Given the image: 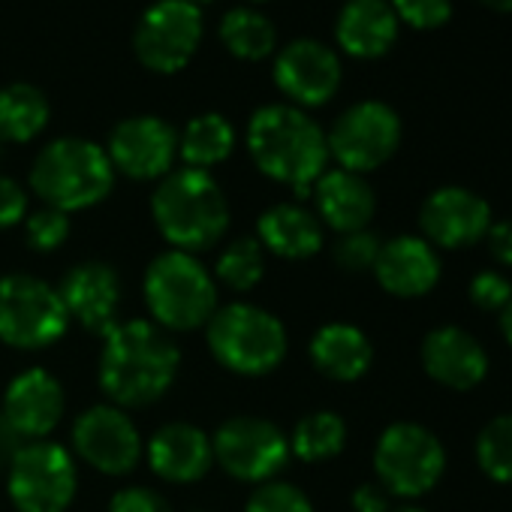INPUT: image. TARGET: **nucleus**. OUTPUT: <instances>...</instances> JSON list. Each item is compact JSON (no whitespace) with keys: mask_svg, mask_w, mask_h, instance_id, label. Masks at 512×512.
Wrapping results in <instances>:
<instances>
[{"mask_svg":"<svg viewBox=\"0 0 512 512\" xmlns=\"http://www.w3.org/2000/svg\"><path fill=\"white\" fill-rule=\"evenodd\" d=\"M181 353L169 332L151 320H127L103 335L100 386L115 407H148L169 392Z\"/></svg>","mask_w":512,"mask_h":512,"instance_id":"nucleus-1","label":"nucleus"},{"mask_svg":"<svg viewBox=\"0 0 512 512\" xmlns=\"http://www.w3.org/2000/svg\"><path fill=\"white\" fill-rule=\"evenodd\" d=\"M353 509L356 512H389V494L377 482H362L353 491Z\"/></svg>","mask_w":512,"mask_h":512,"instance_id":"nucleus-40","label":"nucleus"},{"mask_svg":"<svg viewBox=\"0 0 512 512\" xmlns=\"http://www.w3.org/2000/svg\"><path fill=\"white\" fill-rule=\"evenodd\" d=\"M374 275L380 287L398 299H416L437 287L440 281V260L434 247L416 235H398L380 247L374 263Z\"/></svg>","mask_w":512,"mask_h":512,"instance_id":"nucleus-19","label":"nucleus"},{"mask_svg":"<svg viewBox=\"0 0 512 512\" xmlns=\"http://www.w3.org/2000/svg\"><path fill=\"white\" fill-rule=\"evenodd\" d=\"M247 151L256 169L299 196H311L329 163L323 127L290 103H272L253 112L247 124Z\"/></svg>","mask_w":512,"mask_h":512,"instance_id":"nucleus-2","label":"nucleus"},{"mask_svg":"<svg viewBox=\"0 0 512 512\" xmlns=\"http://www.w3.org/2000/svg\"><path fill=\"white\" fill-rule=\"evenodd\" d=\"M10 500L19 512H67L79 473L73 455L52 440H34L10 458Z\"/></svg>","mask_w":512,"mask_h":512,"instance_id":"nucleus-8","label":"nucleus"},{"mask_svg":"<svg viewBox=\"0 0 512 512\" xmlns=\"http://www.w3.org/2000/svg\"><path fill=\"white\" fill-rule=\"evenodd\" d=\"M488 250L491 256L500 263V266H509L512 269V220H500V223H491L488 232Z\"/></svg>","mask_w":512,"mask_h":512,"instance_id":"nucleus-39","label":"nucleus"},{"mask_svg":"<svg viewBox=\"0 0 512 512\" xmlns=\"http://www.w3.org/2000/svg\"><path fill=\"white\" fill-rule=\"evenodd\" d=\"M470 302L482 311H503L512 302V284L497 272H479L470 281Z\"/></svg>","mask_w":512,"mask_h":512,"instance_id":"nucleus-36","label":"nucleus"},{"mask_svg":"<svg viewBox=\"0 0 512 512\" xmlns=\"http://www.w3.org/2000/svg\"><path fill=\"white\" fill-rule=\"evenodd\" d=\"M64 407L67 398L58 377L43 368H28L7 386L0 416L19 437L43 440L61 422Z\"/></svg>","mask_w":512,"mask_h":512,"instance_id":"nucleus-17","label":"nucleus"},{"mask_svg":"<svg viewBox=\"0 0 512 512\" xmlns=\"http://www.w3.org/2000/svg\"><path fill=\"white\" fill-rule=\"evenodd\" d=\"M52 118L49 97L28 82L0 88V145H22L46 130Z\"/></svg>","mask_w":512,"mask_h":512,"instance_id":"nucleus-26","label":"nucleus"},{"mask_svg":"<svg viewBox=\"0 0 512 512\" xmlns=\"http://www.w3.org/2000/svg\"><path fill=\"white\" fill-rule=\"evenodd\" d=\"M476 461L494 482H512V413L497 416L482 428Z\"/></svg>","mask_w":512,"mask_h":512,"instance_id":"nucleus-31","label":"nucleus"},{"mask_svg":"<svg viewBox=\"0 0 512 512\" xmlns=\"http://www.w3.org/2000/svg\"><path fill=\"white\" fill-rule=\"evenodd\" d=\"M500 332H503V338H506L509 347H512V302L500 311Z\"/></svg>","mask_w":512,"mask_h":512,"instance_id":"nucleus-41","label":"nucleus"},{"mask_svg":"<svg viewBox=\"0 0 512 512\" xmlns=\"http://www.w3.org/2000/svg\"><path fill=\"white\" fill-rule=\"evenodd\" d=\"M311 193H314L320 220L341 235L368 229L374 208H377V196L371 184L365 181V175H356L347 169H326L317 178Z\"/></svg>","mask_w":512,"mask_h":512,"instance_id":"nucleus-22","label":"nucleus"},{"mask_svg":"<svg viewBox=\"0 0 512 512\" xmlns=\"http://www.w3.org/2000/svg\"><path fill=\"white\" fill-rule=\"evenodd\" d=\"M202 43V13L187 0H157L133 34V49L142 67L160 76L184 70Z\"/></svg>","mask_w":512,"mask_h":512,"instance_id":"nucleus-11","label":"nucleus"},{"mask_svg":"<svg viewBox=\"0 0 512 512\" xmlns=\"http://www.w3.org/2000/svg\"><path fill=\"white\" fill-rule=\"evenodd\" d=\"M256 241L281 260H311L323 247V223L314 211L296 202H281L256 220Z\"/></svg>","mask_w":512,"mask_h":512,"instance_id":"nucleus-24","label":"nucleus"},{"mask_svg":"<svg viewBox=\"0 0 512 512\" xmlns=\"http://www.w3.org/2000/svg\"><path fill=\"white\" fill-rule=\"evenodd\" d=\"M374 350L362 329L350 323H329L311 338V362L320 374L338 383H353L371 368Z\"/></svg>","mask_w":512,"mask_h":512,"instance_id":"nucleus-25","label":"nucleus"},{"mask_svg":"<svg viewBox=\"0 0 512 512\" xmlns=\"http://www.w3.org/2000/svg\"><path fill=\"white\" fill-rule=\"evenodd\" d=\"M148 464L166 482H196L214 464L211 437L187 422H169L148 440Z\"/></svg>","mask_w":512,"mask_h":512,"instance_id":"nucleus-21","label":"nucleus"},{"mask_svg":"<svg viewBox=\"0 0 512 512\" xmlns=\"http://www.w3.org/2000/svg\"><path fill=\"white\" fill-rule=\"evenodd\" d=\"M392 512H425V509H416V506H401V509H392Z\"/></svg>","mask_w":512,"mask_h":512,"instance_id":"nucleus-43","label":"nucleus"},{"mask_svg":"<svg viewBox=\"0 0 512 512\" xmlns=\"http://www.w3.org/2000/svg\"><path fill=\"white\" fill-rule=\"evenodd\" d=\"M151 323L163 332H193L217 311V281L184 250H166L148 266L142 281Z\"/></svg>","mask_w":512,"mask_h":512,"instance_id":"nucleus-5","label":"nucleus"},{"mask_svg":"<svg viewBox=\"0 0 512 512\" xmlns=\"http://www.w3.org/2000/svg\"><path fill=\"white\" fill-rule=\"evenodd\" d=\"M73 446L82 461L106 476H124L142 461L139 428L115 404L88 407L73 425Z\"/></svg>","mask_w":512,"mask_h":512,"instance_id":"nucleus-13","label":"nucleus"},{"mask_svg":"<svg viewBox=\"0 0 512 512\" xmlns=\"http://www.w3.org/2000/svg\"><path fill=\"white\" fill-rule=\"evenodd\" d=\"M482 4L497 13H512V0H482Z\"/></svg>","mask_w":512,"mask_h":512,"instance_id":"nucleus-42","label":"nucleus"},{"mask_svg":"<svg viewBox=\"0 0 512 512\" xmlns=\"http://www.w3.org/2000/svg\"><path fill=\"white\" fill-rule=\"evenodd\" d=\"M106 154L115 175L121 172L133 181H160L172 172L178 157V133L157 115H136L115 124Z\"/></svg>","mask_w":512,"mask_h":512,"instance_id":"nucleus-15","label":"nucleus"},{"mask_svg":"<svg viewBox=\"0 0 512 512\" xmlns=\"http://www.w3.org/2000/svg\"><path fill=\"white\" fill-rule=\"evenodd\" d=\"M187 4H193V7H202V4H211V0H187Z\"/></svg>","mask_w":512,"mask_h":512,"instance_id":"nucleus-44","label":"nucleus"},{"mask_svg":"<svg viewBox=\"0 0 512 512\" xmlns=\"http://www.w3.org/2000/svg\"><path fill=\"white\" fill-rule=\"evenodd\" d=\"M389 7L398 22L419 31H434L452 16V0H389Z\"/></svg>","mask_w":512,"mask_h":512,"instance_id":"nucleus-35","label":"nucleus"},{"mask_svg":"<svg viewBox=\"0 0 512 512\" xmlns=\"http://www.w3.org/2000/svg\"><path fill=\"white\" fill-rule=\"evenodd\" d=\"M208 350L232 374L263 377L284 362L287 329L266 308L232 302L208 320Z\"/></svg>","mask_w":512,"mask_h":512,"instance_id":"nucleus-6","label":"nucleus"},{"mask_svg":"<svg viewBox=\"0 0 512 512\" xmlns=\"http://www.w3.org/2000/svg\"><path fill=\"white\" fill-rule=\"evenodd\" d=\"M329 157L338 160V169L371 172L383 166L401 145V118L392 106L380 100H362L350 106L326 133Z\"/></svg>","mask_w":512,"mask_h":512,"instance_id":"nucleus-12","label":"nucleus"},{"mask_svg":"<svg viewBox=\"0 0 512 512\" xmlns=\"http://www.w3.org/2000/svg\"><path fill=\"white\" fill-rule=\"evenodd\" d=\"M344 443H347L344 419L332 410H317V413H308L305 419H299V425L293 428L290 452L308 464H317V461L335 458L344 449Z\"/></svg>","mask_w":512,"mask_h":512,"instance_id":"nucleus-29","label":"nucleus"},{"mask_svg":"<svg viewBox=\"0 0 512 512\" xmlns=\"http://www.w3.org/2000/svg\"><path fill=\"white\" fill-rule=\"evenodd\" d=\"M217 34H220V43L229 49V55H235L241 61H263L278 46L275 25L269 22V16H263L253 7L229 10L220 22Z\"/></svg>","mask_w":512,"mask_h":512,"instance_id":"nucleus-28","label":"nucleus"},{"mask_svg":"<svg viewBox=\"0 0 512 512\" xmlns=\"http://www.w3.org/2000/svg\"><path fill=\"white\" fill-rule=\"evenodd\" d=\"M25 238L34 250L49 253L58 250L67 238H70V214L58 211V208H40L25 220Z\"/></svg>","mask_w":512,"mask_h":512,"instance_id":"nucleus-34","label":"nucleus"},{"mask_svg":"<svg viewBox=\"0 0 512 512\" xmlns=\"http://www.w3.org/2000/svg\"><path fill=\"white\" fill-rule=\"evenodd\" d=\"M398 25L389 0H347L335 22V40L353 58H383L398 40Z\"/></svg>","mask_w":512,"mask_h":512,"instance_id":"nucleus-23","label":"nucleus"},{"mask_svg":"<svg viewBox=\"0 0 512 512\" xmlns=\"http://www.w3.org/2000/svg\"><path fill=\"white\" fill-rule=\"evenodd\" d=\"M34 193L64 214L85 211L103 202L115 187V169L106 154L91 139L64 136L49 142L31 166Z\"/></svg>","mask_w":512,"mask_h":512,"instance_id":"nucleus-4","label":"nucleus"},{"mask_svg":"<svg viewBox=\"0 0 512 512\" xmlns=\"http://www.w3.org/2000/svg\"><path fill=\"white\" fill-rule=\"evenodd\" d=\"M419 223L428 244L467 247L485 238L491 226V208L479 193L467 187H440L425 199Z\"/></svg>","mask_w":512,"mask_h":512,"instance_id":"nucleus-18","label":"nucleus"},{"mask_svg":"<svg viewBox=\"0 0 512 512\" xmlns=\"http://www.w3.org/2000/svg\"><path fill=\"white\" fill-rule=\"evenodd\" d=\"M28 214V193L19 181L0 175V229L22 223Z\"/></svg>","mask_w":512,"mask_h":512,"instance_id":"nucleus-38","label":"nucleus"},{"mask_svg":"<svg viewBox=\"0 0 512 512\" xmlns=\"http://www.w3.org/2000/svg\"><path fill=\"white\" fill-rule=\"evenodd\" d=\"M58 296L70 320L82 323L94 335H106L118 326L121 278L109 263L88 260L70 269L58 287Z\"/></svg>","mask_w":512,"mask_h":512,"instance_id":"nucleus-16","label":"nucleus"},{"mask_svg":"<svg viewBox=\"0 0 512 512\" xmlns=\"http://www.w3.org/2000/svg\"><path fill=\"white\" fill-rule=\"evenodd\" d=\"M422 365L428 377L440 386L464 392L485 380L488 353L470 332L458 326H443L428 332V338L422 341Z\"/></svg>","mask_w":512,"mask_h":512,"instance_id":"nucleus-20","label":"nucleus"},{"mask_svg":"<svg viewBox=\"0 0 512 512\" xmlns=\"http://www.w3.org/2000/svg\"><path fill=\"white\" fill-rule=\"evenodd\" d=\"M232 151H235V127L217 112L190 118L184 133L178 136V154L190 169L208 172L211 166L223 163Z\"/></svg>","mask_w":512,"mask_h":512,"instance_id":"nucleus-27","label":"nucleus"},{"mask_svg":"<svg viewBox=\"0 0 512 512\" xmlns=\"http://www.w3.org/2000/svg\"><path fill=\"white\" fill-rule=\"evenodd\" d=\"M380 247L383 241L371 232V229H359V232H347L338 238L335 244V263L344 269V272H374V263L380 256Z\"/></svg>","mask_w":512,"mask_h":512,"instance_id":"nucleus-33","label":"nucleus"},{"mask_svg":"<svg viewBox=\"0 0 512 512\" xmlns=\"http://www.w3.org/2000/svg\"><path fill=\"white\" fill-rule=\"evenodd\" d=\"M266 275V250L256 238H235L217 256L214 281L232 293H247Z\"/></svg>","mask_w":512,"mask_h":512,"instance_id":"nucleus-30","label":"nucleus"},{"mask_svg":"<svg viewBox=\"0 0 512 512\" xmlns=\"http://www.w3.org/2000/svg\"><path fill=\"white\" fill-rule=\"evenodd\" d=\"M0 157H4V145H0Z\"/></svg>","mask_w":512,"mask_h":512,"instance_id":"nucleus-45","label":"nucleus"},{"mask_svg":"<svg viewBox=\"0 0 512 512\" xmlns=\"http://www.w3.org/2000/svg\"><path fill=\"white\" fill-rule=\"evenodd\" d=\"M446 467L443 443L416 422L389 425L374 449V470L380 485L401 497H419L431 491Z\"/></svg>","mask_w":512,"mask_h":512,"instance_id":"nucleus-9","label":"nucleus"},{"mask_svg":"<svg viewBox=\"0 0 512 512\" xmlns=\"http://www.w3.org/2000/svg\"><path fill=\"white\" fill-rule=\"evenodd\" d=\"M151 214L172 250L196 253L217 244L229 226V202L211 172L172 169L151 196Z\"/></svg>","mask_w":512,"mask_h":512,"instance_id":"nucleus-3","label":"nucleus"},{"mask_svg":"<svg viewBox=\"0 0 512 512\" xmlns=\"http://www.w3.org/2000/svg\"><path fill=\"white\" fill-rule=\"evenodd\" d=\"M244 512H314V506L302 488L269 479L263 485H256V491L247 497Z\"/></svg>","mask_w":512,"mask_h":512,"instance_id":"nucleus-32","label":"nucleus"},{"mask_svg":"<svg viewBox=\"0 0 512 512\" xmlns=\"http://www.w3.org/2000/svg\"><path fill=\"white\" fill-rule=\"evenodd\" d=\"M275 85L290 100V106L314 109L329 103L344 79L341 58L320 40L302 37L287 43L275 58Z\"/></svg>","mask_w":512,"mask_h":512,"instance_id":"nucleus-14","label":"nucleus"},{"mask_svg":"<svg viewBox=\"0 0 512 512\" xmlns=\"http://www.w3.org/2000/svg\"><path fill=\"white\" fill-rule=\"evenodd\" d=\"M214 461L238 482H269L290 461V437L269 419L232 416L211 437Z\"/></svg>","mask_w":512,"mask_h":512,"instance_id":"nucleus-10","label":"nucleus"},{"mask_svg":"<svg viewBox=\"0 0 512 512\" xmlns=\"http://www.w3.org/2000/svg\"><path fill=\"white\" fill-rule=\"evenodd\" d=\"M109 512H172V506L166 503L163 494H157L151 488H142V485H133V488L115 491V497L109 503Z\"/></svg>","mask_w":512,"mask_h":512,"instance_id":"nucleus-37","label":"nucleus"},{"mask_svg":"<svg viewBox=\"0 0 512 512\" xmlns=\"http://www.w3.org/2000/svg\"><path fill=\"white\" fill-rule=\"evenodd\" d=\"M70 329L55 287L31 275L0 278V341L16 350H46Z\"/></svg>","mask_w":512,"mask_h":512,"instance_id":"nucleus-7","label":"nucleus"}]
</instances>
